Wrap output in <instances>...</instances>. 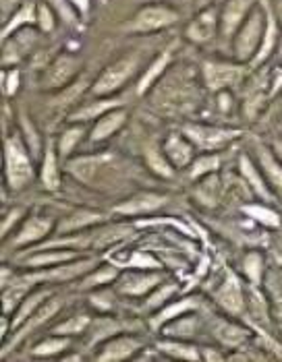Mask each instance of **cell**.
Here are the masks:
<instances>
[{
    "instance_id": "obj_1",
    "label": "cell",
    "mask_w": 282,
    "mask_h": 362,
    "mask_svg": "<svg viewBox=\"0 0 282 362\" xmlns=\"http://www.w3.org/2000/svg\"><path fill=\"white\" fill-rule=\"evenodd\" d=\"M33 178V162L29 156L26 139L17 133L4 139V182L9 191L19 193L28 187Z\"/></svg>"
},
{
    "instance_id": "obj_2",
    "label": "cell",
    "mask_w": 282,
    "mask_h": 362,
    "mask_svg": "<svg viewBox=\"0 0 282 362\" xmlns=\"http://www.w3.org/2000/svg\"><path fill=\"white\" fill-rule=\"evenodd\" d=\"M98 259L96 257H77L73 261L60 263L55 267H46V269H31L29 274H23L17 281H23L28 286H38L42 281L48 284H64V281H73V279H81L85 274H89L91 269L98 267Z\"/></svg>"
},
{
    "instance_id": "obj_3",
    "label": "cell",
    "mask_w": 282,
    "mask_h": 362,
    "mask_svg": "<svg viewBox=\"0 0 282 362\" xmlns=\"http://www.w3.org/2000/svg\"><path fill=\"white\" fill-rule=\"evenodd\" d=\"M137 69H140V58L135 54H125L116 58L113 64H108L98 75V79L91 83L89 93L94 98H111L131 81V77L137 73Z\"/></svg>"
},
{
    "instance_id": "obj_4",
    "label": "cell",
    "mask_w": 282,
    "mask_h": 362,
    "mask_svg": "<svg viewBox=\"0 0 282 362\" xmlns=\"http://www.w3.org/2000/svg\"><path fill=\"white\" fill-rule=\"evenodd\" d=\"M266 31V8L255 6L254 11L249 13V17L245 19V23L239 28V31L232 37V54L235 58L243 64V62H252L257 54V48L261 44Z\"/></svg>"
},
{
    "instance_id": "obj_5",
    "label": "cell",
    "mask_w": 282,
    "mask_h": 362,
    "mask_svg": "<svg viewBox=\"0 0 282 362\" xmlns=\"http://www.w3.org/2000/svg\"><path fill=\"white\" fill-rule=\"evenodd\" d=\"M179 21V13L174 8H170L167 4H145L140 11H135L127 23H123V31L127 33H137V35H145V33H156L162 29L170 28Z\"/></svg>"
},
{
    "instance_id": "obj_6",
    "label": "cell",
    "mask_w": 282,
    "mask_h": 362,
    "mask_svg": "<svg viewBox=\"0 0 282 362\" xmlns=\"http://www.w3.org/2000/svg\"><path fill=\"white\" fill-rule=\"evenodd\" d=\"M81 66H84L81 56L62 52L50 64L44 66L46 71L40 79V87L44 91H62L71 87L73 79H77V75L81 73Z\"/></svg>"
},
{
    "instance_id": "obj_7",
    "label": "cell",
    "mask_w": 282,
    "mask_h": 362,
    "mask_svg": "<svg viewBox=\"0 0 282 362\" xmlns=\"http://www.w3.org/2000/svg\"><path fill=\"white\" fill-rule=\"evenodd\" d=\"M183 135L196 145V149L205 153V151H220V149H225L241 133L235 131V129H222V127H214V124L187 122V124H183Z\"/></svg>"
},
{
    "instance_id": "obj_8",
    "label": "cell",
    "mask_w": 282,
    "mask_h": 362,
    "mask_svg": "<svg viewBox=\"0 0 282 362\" xmlns=\"http://www.w3.org/2000/svg\"><path fill=\"white\" fill-rule=\"evenodd\" d=\"M62 298H58V296H50L42 307L38 308L31 317H29L28 321L21 325V327H17L13 335H11V339L2 346V358H6V354L9 352H13V348H17L26 337L33 334V332H38L42 325H46V323H50L55 317H57L58 313H60V308H62Z\"/></svg>"
},
{
    "instance_id": "obj_9",
    "label": "cell",
    "mask_w": 282,
    "mask_h": 362,
    "mask_svg": "<svg viewBox=\"0 0 282 362\" xmlns=\"http://www.w3.org/2000/svg\"><path fill=\"white\" fill-rule=\"evenodd\" d=\"M212 298L230 317H241L247 313V296H245L243 284H241L239 276L230 269L226 272L220 286L212 292Z\"/></svg>"
},
{
    "instance_id": "obj_10",
    "label": "cell",
    "mask_w": 282,
    "mask_h": 362,
    "mask_svg": "<svg viewBox=\"0 0 282 362\" xmlns=\"http://www.w3.org/2000/svg\"><path fill=\"white\" fill-rule=\"evenodd\" d=\"M203 83L208 91L218 93L222 89H230L239 85L245 77V66L235 62H220V60H208L203 62Z\"/></svg>"
},
{
    "instance_id": "obj_11",
    "label": "cell",
    "mask_w": 282,
    "mask_h": 362,
    "mask_svg": "<svg viewBox=\"0 0 282 362\" xmlns=\"http://www.w3.org/2000/svg\"><path fill=\"white\" fill-rule=\"evenodd\" d=\"M162 281L164 274H160V269H129L116 278L114 288L123 296H147Z\"/></svg>"
},
{
    "instance_id": "obj_12",
    "label": "cell",
    "mask_w": 282,
    "mask_h": 362,
    "mask_svg": "<svg viewBox=\"0 0 282 362\" xmlns=\"http://www.w3.org/2000/svg\"><path fill=\"white\" fill-rule=\"evenodd\" d=\"M57 228V223L52 222L46 216L40 214H29L23 222L19 223L17 232L11 238V249H23V247H33L38 243H42L52 230Z\"/></svg>"
},
{
    "instance_id": "obj_13",
    "label": "cell",
    "mask_w": 282,
    "mask_h": 362,
    "mask_svg": "<svg viewBox=\"0 0 282 362\" xmlns=\"http://www.w3.org/2000/svg\"><path fill=\"white\" fill-rule=\"evenodd\" d=\"M167 205V197L154 191H137L135 195L125 199L123 203L114 205L113 214L120 218H140V216H150L158 211L160 207Z\"/></svg>"
},
{
    "instance_id": "obj_14",
    "label": "cell",
    "mask_w": 282,
    "mask_h": 362,
    "mask_svg": "<svg viewBox=\"0 0 282 362\" xmlns=\"http://www.w3.org/2000/svg\"><path fill=\"white\" fill-rule=\"evenodd\" d=\"M143 348V341L135 335H113L102 341L98 354L94 356L100 362H123L133 358Z\"/></svg>"
},
{
    "instance_id": "obj_15",
    "label": "cell",
    "mask_w": 282,
    "mask_h": 362,
    "mask_svg": "<svg viewBox=\"0 0 282 362\" xmlns=\"http://www.w3.org/2000/svg\"><path fill=\"white\" fill-rule=\"evenodd\" d=\"M255 8V0H226L222 11H220V40L230 42L239 28L245 23L249 13Z\"/></svg>"
},
{
    "instance_id": "obj_16",
    "label": "cell",
    "mask_w": 282,
    "mask_h": 362,
    "mask_svg": "<svg viewBox=\"0 0 282 362\" xmlns=\"http://www.w3.org/2000/svg\"><path fill=\"white\" fill-rule=\"evenodd\" d=\"M220 31V15L216 6H205L201 8L198 15L191 19V23L185 28V35L193 44H208L212 42Z\"/></svg>"
},
{
    "instance_id": "obj_17",
    "label": "cell",
    "mask_w": 282,
    "mask_h": 362,
    "mask_svg": "<svg viewBox=\"0 0 282 362\" xmlns=\"http://www.w3.org/2000/svg\"><path fill=\"white\" fill-rule=\"evenodd\" d=\"M162 151L169 158V162L172 164L174 170H183V168L191 166V162L196 160V145L187 139L181 133H170L169 137L162 143Z\"/></svg>"
},
{
    "instance_id": "obj_18",
    "label": "cell",
    "mask_w": 282,
    "mask_h": 362,
    "mask_svg": "<svg viewBox=\"0 0 282 362\" xmlns=\"http://www.w3.org/2000/svg\"><path fill=\"white\" fill-rule=\"evenodd\" d=\"M255 158H257V166L266 176L270 189L274 191L276 199L282 201V160L274 153V149H270L261 143L255 145Z\"/></svg>"
},
{
    "instance_id": "obj_19",
    "label": "cell",
    "mask_w": 282,
    "mask_h": 362,
    "mask_svg": "<svg viewBox=\"0 0 282 362\" xmlns=\"http://www.w3.org/2000/svg\"><path fill=\"white\" fill-rule=\"evenodd\" d=\"M127 118H129L127 110L123 106H116V108L108 110L106 114H102L100 118H96L87 139H89V143H104V141H108L125 127Z\"/></svg>"
},
{
    "instance_id": "obj_20",
    "label": "cell",
    "mask_w": 282,
    "mask_h": 362,
    "mask_svg": "<svg viewBox=\"0 0 282 362\" xmlns=\"http://www.w3.org/2000/svg\"><path fill=\"white\" fill-rule=\"evenodd\" d=\"M239 172H241L245 185H249V189L257 195V199H261L264 203H270L276 199L274 191L270 189V185L266 180V176L261 174V170L257 166V162H254L247 153L239 156Z\"/></svg>"
},
{
    "instance_id": "obj_21",
    "label": "cell",
    "mask_w": 282,
    "mask_h": 362,
    "mask_svg": "<svg viewBox=\"0 0 282 362\" xmlns=\"http://www.w3.org/2000/svg\"><path fill=\"white\" fill-rule=\"evenodd\" d=\"M40 185L46 193H57L60 189V156L55 141H48L44 147V158L40 164Z\"/></svg>"
},
{
    "instance_id": "obj_22",
    "label": "cell",
    "mask_w": 282,
    "mask_h": 362,
    "mask_svg": "<svg viewBox=\"0 0 282 362\" xmlns=\"http://www.w3.org/2000/svg\"><path fill=\"white\" fill-rule=\"evenodd\" d=\"M104 220H106V214L91 211V209H77V211H73L71 216H67V218H62L60 222H57L55 234H57V236L75 234V232L87 230L89 226H98V223H102Z\"/></svg>"
},
{
    "instance_id": "obj_23",
    "label": "cell",
    "mask_w": 282,
    "mask_h": 362,
    "mask_svg": "<svg viewBox=\"0 0 282 362\" xmlns=\"http://www.w3.org/2000/svg\"><path fill=\"white\" fill-rule=\"evenodd\" d=\"M50 296H55V290L52 288H33L31 292H28V296L23 298V303L19 305V308L13 313V319H11V334L21 327L29 317L42 307Z\"/></svg>"
},
{
    "instance_id": "obj_24",
    "label": "cell",
    "mask_w": 282,
    "mask_h": 362,
    "mask_svg": "<svg viewBox=\"0 0 282 362\" xmlns=\"http://www.w3.org/2000/svg\"><path fill=\"white\" fill-rule=\"evenodd\" d=\"M33 23H38V2L35 0H21V4L17 6V11L11 15L9 23L2 25V42L9 40L19 29L29 28Z\"/></svg>"
},
{
    "instance_id": "obj_25",
    "label": "cell",
    "mask_w": 282,
    "mask_h": 362,
    "mask_svg": "<svg viewBox=\"0 0 282 362\" xmlns=\"http://www.w3.org/2000/svg\"><path fill=\"white\" fill-rule=\"evenodd\" d=\"M198 308L199 298H196V296H187V298H181V300H174V303H169V305H164V307L160 308V310L152 317L150 325H152V329H162L169 321L181 317V315H185V313L198 310Z\"/></svg>"
},
{
    "instance_id": "obj_26",
    "label": "cell",
    "mask_w": 282,
    "mask_h": 362,
    "mask_svg": "<svg viewBox=\"0 0 282 362\" xmlns=\"http://www.w3.org/2000/svg\"><path fill=\"white\" fill-rule=\"evenodd\" d=\"M169 64H170V50L167 48V50H162L158 56H154V58H152V62L143 69L140 81H137V93H140V95H145L154 85L158 83V79L167 73Z\"/></svg>"
},
{
    "instance_id": "obj_27",
    "label": "cell",
    "mask_w": 282,
    "mask_h": 362,
    "mask_svg": "<svg viewBox=\"0 0 282 362\" xmlns=\"http://www.w3.org/2000/svg\"><path fill=\"white\" fill-rule=\"evenodd\" d=\"M264 8H266V31H264V37H261V44L257 48V54L252 60V64H264L272 52L276 50V44H278V23H276V17L272 15L270 6L264 2Z\"/></svg>"
},
{
    "instance_id": "obj_28",
    "label": "cell",
    "mask_w": 282,
    "mask_h": 362,
    "mask_svg": "<svg viewBox=\"0 0 282 362\" xmlns=\"http://www.w3.org/2000/svg\"><path fill=\"white\" fill-rule=\"evenodd\" d=\"M156 350L167 354L169 358H176V361H201V350L187 339H174V337L162 339L156 344Z\"/></svg>"
},
{
    "instance_id": "obj_29",
    "label": "cell",
    "mask_w": 282,
    "mask_h": 362,
    "mask_svg": "<svg viewBox=\"0 0 282 362\" xmlns=\"http://www.w3.org/2000/svg\"><path fill=\"white\" fill-rule=\"evenodd\" d=\"M87 127L81 122H71L60 135L57 141V149L60 160H71V156L75 153V149L79 147V143L85 139Z\"/></svg>"
},
{
    "instance_id": "obj_30",
    "label": "cell",
    "mask_w": 282,
    "mask_h": 362,
    "mask_svg": "<svg viewBox=\"0 0 282 362\" xmlns=\"http://www.w3.org/2000/svg\"><path fill=\"white\" fill-rule=\"evenodd\" d=\"M249 332L232 321H218L214 325V337L225 346V348H239L241 344H245L249 339Z\"/></svg>"
},
{
    "instance_id": "obj_31",
    "label": "cell",
    "mask_w": 282,
    "mask_h": 362,
    "mask_svg": "<svg viewBox=\"0 0 282 362\" xmlns=\"http://www.w3.org/2000/svg\"><path fill=\"white\" fill-rule=\"evenodd\" d=\"M116 106H120V100H104V98H98V100H94L91 104H87L84 108L71 112L69 114V122H81V124H85L89 120L100 118L102 114H106V112L113 110Z\"/></svg>"
},
{
    "instance_id": "obj_32",
    "label": "cell",
    "mask_w": 282,
    "mask_h": 362,
    "mask_svg": "<svg viewBox=\"0 0 282 362\" xmlns=\"http://www.w3.org/2000/svg\"><path fill=\"white\" fill-rule=\"evenodd\" d=\"M118 276L120 274H118V267L116 265L96 267V269H91L89 274H85L84 278L79 279V290H98V288H104V286L116 281Z\"/></svg>"
},
{
    "instance_id": "obj_33",
    "label": "cell",
    "mask_w": 282,
    "mask_h": 362,
    "mask_svg": "<svg viewBox=\"0 0 282 362\" xmlns=\"http://www.w3.org/2000/svg\"><path fill=\"white\" fill-rule=\"evenodd\" d=\"M162 332H164L167 337H174V339H189V337H193L196 332H198V317H196V315L185 313V315H181V317H176V319L169 321V323L162 327Z\"/></svg>"
},
{
    "instance_id": "obj_34",
    "label": "cell",
    "mask_w": 282,
    "mask_h": 362,
    "mask_svg": "<svg viewBox=\"0 0 282 362\" xmlns=\"http://www.w3.org/2000/svg\"><path fill=\"white\" fill-rule=\"evenodd\" d=\"M241 211H243L247 218H252L254 222L261 223V226H266V228H281L282 226L281 214L274 211L268 203H249V205H243Z\"/></svg>"
},
{
    "instance_id": "obj_35",
    "label": "cell",
    "mask_w": 282,
    "mask_h": 362,
    "mask_svg": "<svg viewBox=\"0 0 282 362\" xmlns=\"http://www.w3.org/2000/svg\"><path fill=\"white\" fill-rule=\"evenodd\" d=\"M241 272H243V276L245 279L252 284V286H261V279L266 276V259H264V255L259 251H249L245 257H243V261H241Z\"/></svg>"
},
{
    "instance_id": "obj_36",
    "label": "cell",
    "mask_w": 282,
    "mask_h": 362,
    "mask_svg": "<svg viewBox=\"0 0 282 362\" xmlns=\"http://www.w3.org/2000/svg\"><path fill=\"white\" fill-rule=\"evenodd\" d=\"M71 346V337H64V335H50L46 339H42L40 344L33 346L31 350V356L35 358H50V356H60L67 348Z\"/></svg>"
},
{
    "instance_id": "obj_37",
    "label": "cell",
    "mask_w": 282,
    "mask_h": 362,
    "mask_svg": "<svg viewBox=\"0 0 282 362\" xmlns=\"http://www.w3.org/2000/svg\"><path fill=\"white\" fill-rule=\"evenodd\" d=\"M145 164L147 168L156 174V176H162V178H170L172 174H174V168L169 162V158L164 156V151H162V145L160 147H156V145H150V147H145Z\"/></svg>"
},
{
    "instance_id": "obj_38",
    "label": "cell",
    "mask_w": 282,
    "mask_h": 362,
    "mask_svg": "<svg viewBox=\"0 0 282 362\" xmlns=\"http://www.w3.org/2000/svg\"><path fill=\"white\" fill-rule=\"evenodd\" d=\"M220 153L218 151H205L203 156L196 158L191 162V170H189V178L191 180H198L203 176H212L214 172H218L220 168Z\"/></svg>"
},
{
    "instance_id": "obj_39",
    "label": "cell",
    "mask_w": 282,
    "mask_h": 362,
    "mask_svg": "<svg viewBox=\"0 0 282 362\" xmlns=\"http://www.w3.org/2000/svg\"><path fill=\"white\" fill-rule=\"evenodd\" d=\"M89 325H91V317L85 315V313H77V315H71L69 319H64L62 323L55 325V327L50 329V334L73 337V335H81L84 332H87Z\"/></svg>"
},
{
    "instance_id": "obj_40",
    "label": "cell",
    "mask_w": 282,
    "mask_h": 362,
    "mask_svg": "<svg viewBox=\"0 0 282 362\" xmlns=\"http://www.w3.org/2000/svg\"><path fill=\"white\" fill-rule=\"evenodd\" d=\"M94 332H91V341H106L108 337H113V335L120 334V329H123V325L120 323H116L113 317H100V319H91V325H89ZM89 341V344H91Z\"/></svg>"
},
{
    "instance_id": "obj_41",
    "label": "cell",
    "mask_w": 282,
    "mask_h": 362,
    "mask_svg": "<svg viewBox=\"0 0 282 362\" xmlns=\"http://www.w3.org/2000/svg\"><path fill=\"white\" fill-rule=\"evenodd\" d=\"M174 292H176V286H174V284H164V281H162L156 290H152V292L147 294L145 310H156V308L164 307Z\"/></svg>"
},
{
    "instance_id": "obj_42",
    "label": "cell",
    "mask_w": 282,
    "mask_h": 362,
    "mask_svg": "<svg viewBox=\"0 0 282 362\" xmlns=\"http://www.w3.org/2000/svg\"><path fill=\"white\" fill-rule=\"evenodd\" d=\"M35 25L40 28L42 33H50L57 25V11L46 0L38 2V23Z\"/></svg>"
},
{
    "instance_id": "obj_43",
    "label": "cell",
    "mask_w": 282,
    "mask_h": 362,
    "mask_svg": "<svg viewBox=\"0 0 282 362\" xmlns=\"http://www.w3.org/2000/svg\"><path fill=\"white\" fill-rule=\"evenodd\" d=\"M125 267L127 269H160V261L156 257H152L150 252L135 251L131 252V257L125 261Z\"/></svg>"
},
{
    "instance_id": "obj_44",
    "label": "cell",
    "mask_w": 282,
    "mask_h": 362,
    "mask_svg": "<svg viewBox=\"0 0 282 362\" xmlns=\"http://www.w3.org/2000/svg\"><path fill=\"white\" fill-rule=\"evenodd\" d=\"M21 83V71L19 69H4L2 71V93L6 98H13L19 91Z\"/></svg>"
},
{
    "instance_id": "obj_45",
    "label": "cell",
    "mask_w": 282,
    "mask_h": 362,
    "mask_svg": "<svg viewBox=\"0 0 282 362\" xmlns=\"http://www.w3.org/2000/svg\"><path fill=\"white\" fill-rule=\"evenodd\" d=\"M55 11L58 13V17L67 23H77L79 19V13L75 11V6L69 2V0H46Z\"/></svg>"
},
{
    "instance_id": "obj_46",
    "label": "cell",
    "mask_w": 282,
    "mask_h": 362,
    "mask_svg": "<svg viewBox=\"0 0 282 362\" xmlns=\"http://www.w3.org/2000/svg\"><path fill=\"white\" fill-rule=\"evenodd\" d=\"M26 220V209L23 207H15V209H11L4 218H2V226H0V236H2V240H6V236L13 232V226L15 223H21Z\"/></svg>"
},
{
    "instance_id": "obj_47",
    "label": "cell",
    "mask_w": 282,
    "mask_h": 362,
    "mask_svg": "<svg viewBox=\"0 0 282 362\" xmlns=\"http://www.w3.org/2000/svg\"><path fill=\"white\" fill-rule=\"evenodd\" d=\"M21 129H23V139L28 143L29 151L38 153V149H40V135H38L35 127L31 124V120H29L28 116H21Z\"/></svg>"
},
{
    "instance_id": "obj_48",
    "label": "cell",
    "mask_w": 282,
    "mask_h": 362,
    "mask_svg": "<svg viewBox=\"0 0 282 362\" xmlns=\"http://www.w3.org/2000/svg\"><path fill=\"white\" fill-rule=\"evenodd\" d=\"M216 104H218V110L220 112H228L230 110V106H232V95H230V89H222V91H218L216 93Z\"/></svg>"
},
{
    "instance_id": "obj_49",
    "label": "cell",
    "mask_w": 282,
    "mask_h": 362,
    "mask_svg": "<svg viewBox=\"0 0 282 362\" xmlns=\"http://www.w3.org/2000/svg\"><path fill=\"white\" fill-rule=\"evenodd\" d=\"M69 2L75 6V11L79 13V17H87V13L91 8V0H69Z\"/></svg>"
},
{
    "instance_id": "obj_50",
    "label": "cell",
    "mask_w": 282,
    "mask_h": 362,
    "mask_svg": "<svg viewBox=\"0 0 282 362\" xmlns=\"http://www.w3.org/2000/svg\"><path fill=\"white\" fill-rule=\"evenodd\" d=\"M214 0H199V8H205L208 4H212Z\"/></svg>"
},
{
    "instance_id": "obj_51",
    "label": "cell",
    "mask_w": 282,
    "mask_h": 362,
    "mask_svg": "<svg viewBox=\"0 0 282 362\" xmlns=\"http://www.w3.org/2000/svg\"><path fill=\"white\" fill-rule=\"evenodd\" d=\"M278 263H281V267H282V257H278Z\"/></svg>"
}]
</instances>
